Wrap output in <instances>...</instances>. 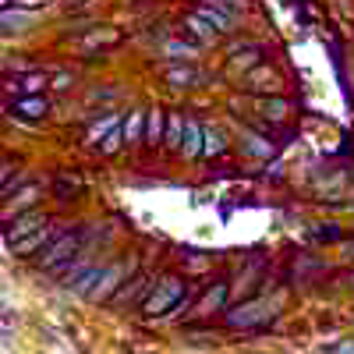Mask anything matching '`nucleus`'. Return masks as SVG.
Wrapping results in <instances>:
<instances>
[{"mask_svg": "<svg viewBox=\"0 0 354 354\" xmlns=\"http://www.w3.org/2000/svg\"><path fill=\"white\" fill-rule=\"evenodd\" d=\"M351 283H354V273H351Z\"/></svg>", "mask_w": 354, "mask_h": 354, "instance_id": "obj_24", "label": "nucleus"}, {"mask_svg": "<svg viewBox=\"0 0 354 354\" xmlns=\"http://www.w3.org/2000/svg\"><path fill=\"white\" fill-rule=\"evenodd\" d=\"M82 245H85V230H64L39 252V266L43 270H64L68 262H75L82 255Z\"/></svg>", "mask_w": 354, "mask_h": 354, "instance_id": "obj_1", "label": "nucleus"}, {"mask_svg": "<svg viewBox=\"0 0 354 354\" xmlns=\"http://www.w3.org/2000/svg\"><path fill=\"white\" fill-rule=\"evenodd\" d=\"M121 39V32H113V28H106V32H93V36H85L82 46L85 50H93V46H106V43H117Z\"/></svg>", "mask_w": 354, "mask_h": 354, "instance_id": "obj_13", "label": "nucleus"}, {"mask_svg": "<svg viewBox=\"0 0 354 354\" xmlns=\"http://www.w3.org/2000/svg\"><path fill=\"white\" fill-rule=\"evenodd\" d=\"M181 298H185V280L181 277H167L160 287L149 290V298L142 301V312L145 315H163V312L181 305Z\"/></svg>", "mask_w": 354, "mask_h": 354, "instance_id": "obj_2", "label": "nucleus"}, {"mask_svg": "<svg viewBox=\"0 0 354 354\" xmlns=\"http://www.w3.org/2000/svg\"><path fill=\"white\" fill-rule=\"evenodd\" d=\"M43 85H46V78H43V75H25V78H18V85H15V88H21V93H39Z\"/></svg>", "mask_w": 354, "mask_h": 354, "instance_id": "obj_16", "label": "nucleus"}, {"mask_svg": "<svg viewBox=\"0 0 354 354\" xmlns=\"http://www.w3.org/2000/svg\"><path fill=\"white\" fill-rule=\"evenodd\" d=\"M262 110H266V117H277V121H283V117H287V100H266Z\"/></svg>", "mask_w": 354, "mask_h": 354, "instance_id": "obj_17", "label": "nucleus"}, {"mask_svg": "<svg viewBox=\"0 0 354 354\" xmlns=\"http://www.w3.org/2000/svg\"><path fill=\"white\" fill-rule=\"evenodd\" d=\"M53 192L61 195V198H71V195H78L82 192V181L75 174H57V181H53Z\"/></svg>", "mask_w": 354, "mask_h": 354, "instance_id": "obj_11", "label": "nucleus"}, {"mask_svg": "<svg viewBox=\"0 0 354 354\" xmlns=\"http://www.w3.org/2000/svg\"><path fill=\"white\" fill-rule=\"evenodd\" d=\"M15 177V163H0V185H8Z\"/></svg>", "mask_w": 354, "mask_h": 354, "instance_id": "obj_22", "label": "nucleus"}, {"mask_svg": "<svg viewBox=\"0 0 354 354\" xmlns=\"http://www.w3.org/2000/svg\"><path fill=\"white\" fill-rule=\"evenodd\" d=\"M188 25L195 28V36H198V39H209V36H213V32H209V25H205L198 15H192V18H188Z\"/></svg>", "mask_w": 354, "mask_h": 354, "instance_id": "obj_19", "label": "nucleus"}, {"mask_svg": "<svg viewBox=\"0 0 354 354\" xmlns=\"http://www.w3.org/2000/svg\"><path fill=\"white\" fill-rule=\"evenodd\" d=\"M39 195H43L39 185H21V188L8 198V216L15 220V216H21V213H28V209H39Z\"/></svg>", "mask_w": 354, "mask_h": 354, "instance_id": "obj_6", "label": "nucleus"}, {"mask_svg": "<svg viewBox=\"0 0 354 354\" xmlns=\"http://www.w3.org/2000/svg\"><path fill=\"white\" fill-rule=\"evenodd\" d=\"M195 15H198L205 25H209V28H216V32H227L230 21H234L227 11H220V8H213V4H198V8H195Z\"/></svg>", "mask_w": 354, "mask_h": 354, "instance_id": "obj_9", "label": "nucleus"}, {"mask_svg": "<svg viewBox=\"0 0 354 354\" xmlns=\"http://www.w3.org/2000/svg\"><path fill=\"white\" fill-rule=\"evenodd\" d=\"M117 145H121V128H113V131L106 135V142H100V149H103V153H117Z\"/></svg>", "mask_w": 354, "mask_h": 354, "instance_id": "obj_18", "label": "nucleus"}, {"mask_svg": "<svg viewBox=\"0 0 354 354\" xmlns=\"http://www.w3.org/2000/svg\"><path fill=\"white\" fill-rule=\"evenodd\" d=\"M170 82H195V71H170Z\"/></svg>", "mask_w": 354, "mask_h": 354, "instance_id": "obj_23", "label": "nucleus"}, {"mask_svg": "<svg viewBox=\"0 0 354 354\" xmlns=\"http://www.w3.org/2000/svg\"><path fill=\"white\" fill-rule=\"evenodd\" d=\"M135 270V262L128 266V262H113V266H103L100 270V280H96V287H93V294L88 298L93 301H110L117 290H121V283L128 280V273Z\"/></svg>", "mask_w": 354, "mask_h": 354, "instance_id": "obj_3", "label": "nucleus"}, {"mask_svg": "<svg viewBox=\"0 0 354 354\" xmlns=\"http://www.w3.org/2000/svg\"><path fill=\"white\" fill-rule=\"evenodd\" d=\"M43 227H50V216H46L43 209H28V213L15 216L11 227H8V245H18V241H25V238H32V234L43 230Z\"/></svg>", "mask_w": 354, "mask_h": 354, "instance_id": "obj_4", "label": "nucleus"}, {"mask_svg": "<svg viewBox=\"0 0 354 354\" xmlns=\"http://www.w3.org/2000/svg\"><path fill=\"white\" fill-rule=\"evenodd\" d=\"M270 315H273L270 301H252V305H241L238 312H230L227 322H230V326H259V322H266Z\"/></svg>", "mask_w": 354, "mask_h": 354, "instance_id": "obj_5", "label": "nucleus"}, {"mask_svg": "<svg viewBox=\"0 0 354 354\" xmlns=\"http://www.w3.org/2000/svg\"><path fill=\"white\" fill-rule=\"evenodd\" d=\"M205 153H223V135H205Z\"/></svg>", "mask_w": 354, "mask_h": 354, "instance_id": "obj_21", "label": "nucleus"}, {"mask_svg": "<svg viewBox=\"0 0 354 354\" xmlns=\"http://www.w3.org/2000/svg\"><path fill=\"white\" fill-rule=\"evenodd\" d=\"M170 145H181V117H170V128H167Z\"/></svg>", "mask_w": 354, "mask_h": 354, "instance_id": "obj_20", "label": "nucleus"}, {"mask_svg": "<svg viewBox=\"0 0 354 354\" xmlns=\"http://www.w3.org/2000/svg\"><path fill=\"white\" fill-rule=\"evenodd\" d=\"M181 149H185L188 156L202 153V128H198L195 121H188V124H185V142H181Z\"/></svg>", "mask_w": 354, "mask_h": 354, "instance_id": "obj_12", "label": "nucleus"}, {"mask_svg": "<svg viewBox=\"0 0 354 354\" xmlns=\"http://www.w3.org/2000/svg\"><path fill=\"white\" fill-rule=\"evenodd\" d=\"M121 135H124L128 142H138V138H142V113H131V117H128L124 128H121Z\"/></svg>", "mask_w": 354, "mask_h": 354, "instance_id": "obj_14", "label": "nucleus"}, {"mask_svg": "<svg viewBox=\"0 0 354 354\" xmlns=\"http://www.w3.org/2000/svg\"><path fill=\"white\" fill-rule=\"evenodd\" d=\"M50 106H46V100L43 96H28V100H18L15 103V113H21V117H43Z\"/></svg>", "mask_w": 354, "mask_h": 354, "instance_id": "obj_10", "label": "nucleus"}, {"mask_svg": "<svg viewBox=\"0 0 354 354\" xmlns=\"http://www.w3.org/2000/svg\"><path fill=\"white\" fill-rule=\"evenodd\" d=\"M57 238V234L50 230V227H43V230H36L32 238H25V241H18V245H11L15 248V255H21V259H28V255H36V252H43L50 241Z\"/></svg>", "mask_w": 354, "mask_h": 354, "instance_id": "obj_8", "label": "nucleus"}, {"mask_svg": "<svg viewBox=\"0 0 354 354\" xmlns=\"http://www.w3.org/2000/svg\"><path fill=\"white\" fill-rule=\"evenodd\" d=\"M160 131H163V113H160V110H153V113H149V128H145V135H142V138L156 145Z\"/></svg>", "mask_w": 354, "mask_h": 354, "instance_id": "obj_15", "label": "nucleus"}, {"mask_svg": "<svg viewBox=\"0 0 354 354\" xmlns=\"http://www.w3.org/2000/svg\"><path fill=\"white\" fill-rule=\"evenodd\" d=\"M227 294H230V287L220 280L216 287H209V290L202 294V301L195 305V315H213V312H220V308H223V301H227Z\"/></svg>", "mask_w": 354, "mask_h": 354, "instance_id": "obj_7", "label": "nucleus"}]
</instances>
